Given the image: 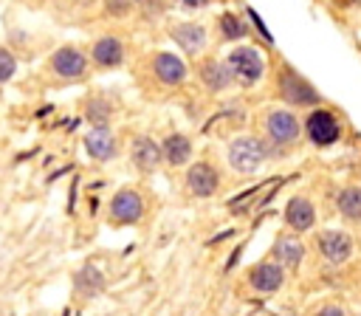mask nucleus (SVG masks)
<instances>
[{"label":"nucleus","instance_id":"dca6fc26","mask_svg":"<svg viewBox=\"0 0 361 316\" xmlns=\"http://www.w3.org/2000/svg\"><path fill=\"white\" fill-rule=\"evenodd\" d=\"M285 220H288V226H290L293 231H307V229L313 226V220H316V209H313V203H310L307 198L296 195V198H290L288 206H285Z\"/></svg>","mask_w":361,"mask_h":316},{"label":"nucleus","instance_id":"6e6552de","mask_svg":"<svg viewBox=\"0 0 361 316\" xmlns=\"http://www.w3.org/2000/svg\"><path fill=\"white\" fill-rule=\"evenodd\" d=\"M265 130L276 144H293L299 135V119L290 110H271L265 116Z\"/></svg>","mask_w":361,"mask_h":316},{"label":"nucleus","instance_id":"7ed1b4c3","mask_svg":"<svg viewBox=\"0 0 361 316\" xmlns=\"http://www.w3.org/2000/svg\"><path fill=\"white\" fill-rule=\"evenodd\" d=\"M110 217L116 223H138L144 217V198L135 189H121L110 200Z\"/></svg>","mask_w":361,"mask_h":316},{"label":"nucleus","instance_id":"f8f14e48","mask_svg":"<svg viewBox=\"0 0 361 316\" xmlns=\"http://www.w3.org/2000/svg\"><path fill=\"white\" fill-rule=\"evenodd\" d=\"M169 37L186 51V54H200L206 48V28L197 23H178L169 28Z\"/></svg>","mask_w":361,"mask_h":316},{"label":"nucleus","instance_id":"423d86ee","mask_svg":"<svg viewBox=\"0 0 361 316\" xmlns=\"http://www.w3.org/2000/svg\"><path fill=\"white\" fill-rule=\"evenodd\" d=\"M186 186L195 198H212L220 186V175L212 164L200 161V164H192L189 172H186Z\"/></svg>","mask_w":361,"mask_h":316},{"label":"nucleus","instance_id":"a211bd4d","mask_svg":"<svg viewBox=\"0 0 361 316\" xmlns=\"http://www.w3.org/2000/svg\"><path fill=\"white\" fill-rule=\"evenodd\" d=\"M161 155L166 158V164L180 166V164H186L192 158V141L183 133H172V135H166V141L161 147Z\"/></svg>","mask_w":361,"mask_h":316},{"label":"nucleus","instance_id":"9d476101","mask_svg":"<svg viewBox=\"0 0 361 316\" xmlns=\"http://www.w3.org/2000/svg\"><path fill=\"white\" fill-rule=\"evenodd\" d=\"M319 251L324 254L327 262L341 265V262H347L350 254H353V240H350L344 231L327 229V231H322V237H319Z\"/></svg>","mask_w":361,"mask_h":316},{"label":"nucleus","instance_id":"0eeeda50","mask_svg":"<svg viewBox=\"0 0 361 316\" xmlns=\"http://www.w3.org/2000/svg\"><path fill=\"white\" fill-rule=\"evenodd\" d=\"M85 68H87V56L79 48L65 45V48H56L51 56V71L62 79H76L85 73Z\"/></svg>","mask_w":361,"mask_h":316},{"label":"nucleus","instance_id":"ddd939ff","mask_svg":"<svg viewBox=\"0 0 361 316\" xmlns=\"http://www.w3.org/2000/svg\"><path fill=\"white\" fill-rule=\"evenodd\" d=\"M161 144L149 135H138L133 141V164L141 169V172H155L158 164H161Z\"/></svg>","mask_w":361,"mask_h":316},{"label":"nucleus","instance_id":"b1692460","mask_svg":"<svg viewBox=\"0 0 361 316\" xmlns=\"http://www.w3.org/2000/svg\"><path fill=\"white\" fill-rule=\"evenodd\" d=\"M14 73H17V59H14V54L6 51V48H0V85L8 82Z\"/></svg>","mask_w":361,"mask_h":316},{"label":"nucleus","instance_id":"412c9836","mask_svg":"<svg viewBox=\"0 0 361 316\" xmlns=\"http://www.w3.org/2000/svg\"><path fill=\"white\" fill-rule=\"evenodd\" d=\"M102 285H104V276H102V271H99L93 262H87V265L79 268V274H76V288H79V291L96 293Z\"/></svg>","mask_w":361,"mask_h":316},{"label":"nucleus","instance_id":"5701e85b","mask_svg":"<svg viewBox=\"0 0 361 316\" xmlns=\"http://www.w3.org/2000/svg\"><path fill=\"white\" fill-rule=\"evenodd\" d=\"M87 119H90L96 127H104V121L110 119V104L102 102V99H93V102L87 104Z\"/></svg>","mask_w":361,"mask_h":316},{"label":"nucleus","instance_id":"4468645a","mask_svg":"<svg viewBox=\"0 0 361 316\" xmlns=\"http://www.w3.org/2000/svg\"><path fill=\"white\" fill-rule=\"evenodd\" d=\"M90 56H93V62L102 65V68H116V65H121V59H124V45H121L118 37L104 34V37H99V40L93 42Z\"/></svg>","mask_w":361,"mask_h":316},{"label":"nucleus","instance_id":"f03ea898","mask_svg":"<svg viewBox=\"0 0 361 316\" xmlns=\"http://www.w3.org/2000/svg\"><path fill=\"white\" fill-rule=\"evenodd\" d=\"M262 158H265V147L254 135H237L228 144V164H231V169H237L243 175L257 172L262 166Z\"/></svg>","mask_w":361,"mask_h":316},{"label":"nucleus","instance_id":"6ab92c4d","mask_svg":"<svg viewBox=\"0 0 361 316\" xmlns=\"http://www.w3.org/2000/svg\"><path fill=\"white\" fill-rule=\"evenodd\" d=\"M302 254H305V245L299 243V237H290V234H285V237H279L276 243H274V262H279V265H290V268H296L299 262H302Z\"/></svg>","mask_w":361,"mask_h":316},{"label":"nucleus","instance_id":"4be33fe9","mask_svg":"<svg viewBox=\"0 0 361 316\" xmlns=\"http://www.w3.org/2000/svg\"><path fill=\"white\" fill-rule=\"evenodd\" d=\"M217 25H220V37L223 40H240V37H245V23L237 17V14H231V11H226L220 20H217Z\"/></svg>","mask_w":361,"mask_h":316},{"label":"nucleus","instance_id":"1a4fd4ad","mask_svg":"<svg viewBox=\"0 0 361 316\" xmlns=\"http://www.w3.org/2000/svg\"><path fill=\"white\" fill-rule=\"evenodd\" d=\"M282 279H285V271H282V265L274 262V260H259V262L248 271V285H251L254 291H259V293H274V291L282 285Z\"/></svg>","mask_w":361,"mask_h":316},{"label":"nucleus","instance_id":"393cba45","mask_svg":"<svg viewBox=\"0 0 361 316\" xmlns=\"http://www.w3.org/2000/svg\"><path fill=\"white\" fill-rule=\"evenodd\" d=\"M316 316H344V310H341L338 305H324V308H322Z\"/></svg>","mask_w":361,"mask_h":316},{"label":"nucleus","instance_id":"39448f33","mask_svg":"<svg viewBox=\"0 0 361 316\" xmlns=\"http://www.w3.org/2000/svg\"><path fill=\"white\" fill-rule=\"evenodd\" d=\"M279 93H282V99L290 102V104H316V102H319L316 87H310L296 71H285V73L279 76Z\"/></svg>","mask_w":361,"mask_h":316},{"label":"nucleus","instance_id":"2eb2a0df","mask_svg":"<svg viewBox=\"0 0 361 316\" xmlns=\"http://www.w3.org/2000/svg\"><path fill=\"white\" fill-rule=\"evenodd\" d=\"M85 150H87L90 158L107 161V158L116 155V135H113L107 127H93V130H87V135H85Z\"/></svg>","mask_w":361,"mask_h":316},{"label":"nucleus","instance_id":"f257e3e1","mask_svg":"<svg viewBox=\"0 0 361 316\" xmlns=\"http://www.w3.org/2000/svg\"><path fill=\"white\" fill-rule=\"evenodd\" d=\"M226 68H228L231 79H237V82L245 85V87L257 85V82L262 79V73H265V65H262L259 51H257V48H248V45L234 48V51L228 54V59H226Z\"/></svg>","mask_w":361,"mask_h":316},{"label":"nucleus","instance_id":"20e7f679","mask_svg":"<svg viewBox=\"0 0 361 316\" xmlns=\"http://www.w3.org/2000/svg\"><path fill=\"white\" fill-rule=\"evenodd\" d=\"M305 130H307L310 141L319 144V147H327V144L338 141V121L330 110H313L305 119Z\"/></svg>","mask_w":361,"mask_h":316},{"label":"nucleus","instance_id":"9b49d317","mask_svg":"<svg viewBox=\"0 0 361 316\" xmlns=\"http://www.w3.org/2000/svg\"><path fill=\"white\" fill-rule=\"evenodd\" d=\"M152 71H155V76H158L164 85H180V82H186V62H183L180 56L169 54V51L155 54Z\"/></svg>","mask_w":361,"mask_h":316},{"label":"nucleus","instance_id":"aec40b11","mask_svg":"<svg viewBox=\"0 0 361 316\" xmlns=\"http://www.w3.org/2000/svg\"><path fill=\"white\" fill-rule=\"evenodd\" d=\"M338 212L347 220H361V186H344L338 192Z\"/></svg>","mask_w":361,"mask_h":316},{"label":"nucleus","instance_id":"f3484780","mask_svg":"<svg viewBox=\"0 0 361 316\" xmlns=\"http://www.w3.org/2000/svg\"><path fill=\"white\" fill-rule=\"evenodd\" d=\"M200 79H203V85H206L209 90H226V87L234 82L223 59H206V62L200 65Z\"/></svg>","mask_w":361,"mask_h":316}]
</instances>
